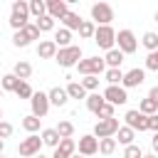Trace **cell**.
<instances>
[{"mask_svg":"<svg viewBox=\"0 0 158 158\" xmlns=\"http://www.w3.org/2000/svg\"><path fill=\"white\" fill-rule=\"evenodd\" d=\"M35 25H37V30H40V32H49V30H54V20H52L49 15H44V17H40V20H35Z\"/></svg>","mask_w":158,"mask_h":158,"instance_id":"36","label":"cell"},{"mask_svg":"<svg viewBox=\"0 0 158 158\" xmlns=\"http://www.w3.org/2000/svg\"><path fill=\"white\" fill-rule=\"evenodd\" d=\"M30 15H35L37 20L44 17V15H47V2H42V0H30Z\"/></svg>","mask_w":158,"mask_h":158,"instance_id":"28","label":"cell"},{"mask_svg":"<svg viewBox=\"0 0 158 158\" xmlns=\"http://www.w3.org/2000/svg\"><path fill=\"white\" fill-rule=\"evenodd\" d=\"M35 158H44V156H42V153H40V156H35Z\"/></svg>","mask_w":158,"mask_h":158,"instance_id":"50","label":"cell"},{"mask_svg":"<svg viewBox=\"0 0 158 158\" xmlns=\"http://www.w3.org/2000/svg\"><path fill=\"white\" fill-rule=\"evenodd\" d=\"M12 74H15L20 81H27V79L32 77V64H30V62H17L15 69H12Z\"/></svg>","mask_w":158,"mask_h":158,"instance_id":"21","label":"cell"},{"mask_svg":"<svg viewBox=\"0 0 158 158\" xmlns=\"http://www.w3.org/2000/svg\"><path fill=\"white\" fill-rule=\"evenodd\" d=\"M156 22H158V12H156Z\"/></svg>","mask_w":158,"mask_h":158,"instance_id":"53","label":"cell"},{"mask_svg":"<svg viewBox=\"0 0 158 158\" xmlns=\"http://www.w3.org/2000/svg\"><path fill=\"white\" fill-rule=\"evenodd\" d=\"M57 44H54V40H42L40 44H37V57H42V59H54L57 57Z\"/></svg>","mask_w":158,"mask_h":158,"instance_id":"16","label":"cell"},{"mask_svg":"<svg viewBox=\"0 0 158 158\" xmlns=\"http://www.w3.org/2000/svg\"><path fill=\"white\" fill-rule=\"evenodd\" d=\"M77 69L84 77H99L101 72H106V62H104V57H86L77 64Z\"/></svg>","mask_w":158,"mask_h":158,"instance_id":"3","label":"cell"},{"mask_svg":"<svg viewBox=\"0 0 158 158\" xmlns=\"http://www.w3.org/2000/svg\"><path fill=\"white\" fill-rule=\"evenodd\" d=\"M54 44H57L59 49H64V47H72V32H69L67 27L57 30V32H54Z\"/></svg>","mask_w":158,"mask_h":158,"instance_id":"20","label":"cell"},{"mask_svg":"<svg viewBox=\"0 0 158 158\" xmlns=\"http://www.w3.org/2000/svg\"><path fill=\"white\" fill-rule=\"evenodd\" d=\"M42 146H44V143H42V136L30 133L27 138H22V141H20L17 153H20V156H25V158H30V156H40V148H42Z\"/></svg>","mask_w":158,"mask_h":158,"instance_id":"8","label":"cell"},{"mask_svg":"<svg viewBox=\"0 0 158 158\" xmlns=\"http://www.w3.org/2000/svg\"><path fill=\"white\" fill-rule=\"evenodd\" d=\"M57 64L69 69V67H77L81 62V47L79 44H72V47H64V49H57Z\"/></svg>","mask_w":158,"mask_h":158,"instance_id":"2","label":"cell"},{"mask_svg":"<svg viewBox=\"0 0 158 158\" xmlns=\"http://www.w3.org/2000/svg\"><path fill=\"white\" fill-rule=\"evenodd\" d=\"M126 126L128 128H133V131H148V116H143L138 109H131V111H126Z\"/></svg>","mask_w":158,"mask_h":158,"instance_id":"11","label":"cell"},{"mask_svg":"<svg viewBox=\"0 0 158 158\" xmlns=\"http://www.w3.org/2000/svg\"><path fill=\"white\" fill-rule=\"evenodd\" d=\"M64 89H67L69 99H86V96H89V94H86V89L81 86V81H69Z\"/></svg>","mask_w":158,"mask_h":158,"instance_id":"22","label":"cell"},{"mask_svg":"<svg viewBox=\"0 0 158 158\" xmlns=\"http://www.w3.org/2000/svg\"><path fill=\"white\" fill-rule=\"evenodd\" d=\"M143 158H158V156H143Z\"/></svg>","mask_w":158,"mask_h":158,"instance_id":"49","label":"cell"},{"mask_svg":"<svg viewBox=\"0 0 158 158\" xmlns=\"http://www.w3.org/2000/svg\"><path fill=\"white\" fill-rule=\"evenodd\" d=\"M25 25H30V2L15 0L12 2V12H10V27L15 32H20Z\"/></svg>","mask_w":158,"mask_h":158,"instance_id":"1","label":"cell"},{"mask_svg":"<svg viewBox=\"0 0 158 158\" xmlns=\"http://www.w3.org/2000/svg\"><path fill=\"white\" fill-rule=\"evenodd\" d=\"M67 12H69L67 0H47V15H49L52 20H62Z\"/></svg>","mask_w":158,"mask_h":158,"instance_id":"14","label":"cell"},{"mask_svg":"<svg viewBox=\"0 0 158 158\" xmlns=\"http://www.w3.org/2000/svg\"><path fill=\"white\" fill-rule=\"evenodd\" d=\"M123 158H143V151H141L136 143H131V146L123 148Z\"/></svg>","mask_w":158,"mask_h":158,"instance_id":"40","label":"cell"},{"mask_svg":"<svg viewBox=\"0 0 158 158\" xmlns=\"http://www.w3.org/2000/svg\"><path fill=\"white\" fill-rule=\"evenodd\" d=\"M0 158H5V156H0Z\"/></svg>","mask_w":158,"mask_h":158,"instance_id":"54","label":"cell"},{"mask_svg":"<svg viewBox=\"0 0 158 158\" xmlns=\"http://www.w3.org/2000/svg\"><path fill=\"white\" fill-rule=\"evenodd\" d=\"M141 44H143L148 52H156V49H158V35H156V32H146L143 40H141Z\"/></svg>","mask_w":158,"mask_h":158,"instance_id":"34","label":"cell"},{"mask_svg":"<svg viewBox=\"0 0 158 158\" xmlns=\"http://www.w3.org/2000/svg\"><path fill=\"white\" fill-rule=\"evenodd\" d=\"M40 30H37V25L35 22H30V25H25L20 32H15V37H12V44L15 47H27L32 40H40Z\"/></svg>","mask_w":158,"mask_h":158,"instance_id":"5","label":"cell"},{"mask_svg":"<svg viewBox=\"0 0 158 158\" xmlns=\"http://www.w3.org/2000/svg\"><path fill=\"white\" fill-rule=\"evenodd\" d=\"M148 131H153V133H158V114H153V116H148Z\"/></svg>","mask_w":158,"mask_h":158,"instance_id":"43","label":"cell"},{"mask_svg":"<svg viewBox=\"0 0 158 158\" xmlns=\"http://www.w3.org/2000/svg\"><path fill=\"white\" fill-rule=\"evenodd\" d=\"M17 84H20V79H17L15 74H5V77L0 79V86H2V91H15V89H17Z\"/></svg>","mask_w":158,"mask_h":158,"instance_id":"33","label":"cell"},{"mask_svg":"<svg viewBox=\"0 0 158 158\" xmlns=\"http://www.w3.org/2000/svg\"><path fill=\"white\" fill-rule=\"evenodd\" d=\"M104 62H106V67H109V69H121V62H123V52H121L118 47H114V49H109V52H106Z\"/></svg>","mask_w":158,"mask_h":158,"instance_id":"18","label":"cell"},{"mask_svg":"<svg viewBox=\"0 0 158 158\" xmlns=\"http://www.w3.org/2000/svg\"><path fill=\"white\" fill-rule=\"evenodd\" d=\"M40 121H42V118H37V116L30 114V116L22 118V128H25L27 133H37V131H40Z\"/></svg>","mask_w":158,"mask_h":158,"instance_id":"30","label":"cell"},{"mask_svg":"<svg viewBox=\"0 0 158 158\" xmlns=\"http://www.w3.org/2000/svg\"><path fill=\"white\" fill-rule=\"evenodd\" d=\"M94 35H96V25H94L91 20H84L81 27H79V37H84V40H94Z\"/></svg>","mask_w":158,"mask_h":158,"instance_id":"29","label":"cell"},{"mask_svg":"<svg viewBox=\"0 0 158 158\" xmlns=\"http://www.w3.org/2000/svg\"><path fill=\"white\" fill-rule=\"evenodd\" d=\"M106 81H109V86H121L123 72L121 69H106Z\"/></svg>","mask_w":158,"mask_h":158,"instance_id":"32","label":"cell"},{"mask_svg":"<svg viewBox=\"0 0 158 158\" xmlns=\"http://www.w3.org/2000/svg\"><path fill=\"white\" fill-rule=\"evenodd\" d=\"M156 74H158V72H156Z\"/></svg>","mask_w":158,"mask_h":158,"instance_id":"55","label":"cell"},{"mask_svg":"<svg viewBox=\"0 0 158 158\" xmlns=\"http://www.w3.org/2000/svg\"><path fill=\"white\" fill-rule=\"evenodd\" d=\"M42 143H44V146H52V148H57V146L62 143V138H59L57 128H44V131H42Z\"/></svg>","mask_w":158,"mask_h":158,"instance_id":"24","label":"cell"},{"mask_svg":"<svg viewBox=\"0 0 158 158\" xmlns=\"http://www.w3.org/2000/svg\"><path fill=\"white\" fill-rule=\"evenodd\" d=\"M54 128H57L59 138H72V136H74V123H72V121H59Z\"/></svg>","mask_w":158,"mask_h":158,"instance_id":"31","label":"cell"},{"mask_svg":"<svg viewBox=\"0 0 158 158\" xmlns=\"http://www.w3.org/2000/svg\"><path fill=\"white\" fill-rule=\"evenodd\" d=\"M72 158H86V156H79V153H74V156H72Z\"/></svg>","mask_w":158,"mask_h":158,"instance_id":"48","label":"cell"},{"mask_svg":"<svg viewBox=\"0 0 158 158\" xmlns=\"http://www.w3.org/2000/svg\"><path fill=\"white\" fill-rule=\"evenodd\" d=\"M15 94H17L20 99H32V94H35V91H32V86H30L27 81H20V84H17V89H15Z\"/></svg>","mask_w":158,"mask_h":158,"instance_id":"37","label":"cell"},{"mask_svg":"<svg viewBox=\"0 0 158 158\" xmlns=\"http://www.w3.org/2000/svg\"><path fill=\"white\" fill-rule=\"evenodd\" d=\"M0 96H2V86H0Z\"/></svg>","mask_w":158,"mask_h":158,"instance_id":"52","label":"cell"},{"mask_svg":"<svg viewBox=\"0 0 158 158\" xmlns=\"http://www.w3.org/2000/svg\"><path fill=\"white\" fill-rule=\"evenodd\" d=\"M30 106H32V116L42 118V116H47V111H49L52 104H49V96L44 91H35L32 99H30Z\"/></svg>","mask_w":158,"mask_h":158,"instance_id":"10","label":"cell"},{"mask_svg":"<svg viewBox=\"0 0 158 158\" xmlns=\"http://www.w3.org/2000/svg\"><path fill=\"white\" fill-rule=\"evenodd\" d=\"M138 111H141L143 116H153V114H158V104H156L153 99H148V96H146V99L138 104Z\"/></svg>","mask_w":158,"mask_h":158,"instance_id":"27","label":"cell"},{"mask_svg":"<svg viewBox=\"0 0 158 158\" xmlns=\"http://www.w3.org/2000/svg\"><path fill=\"white\" fill-rule=\"evenodd\" d=\"M94 42L101 47V49H114L116 44V30L111 25H104V27H96V35H94Z\"/></svg>","mask_w":158,"mask_h":158,"instance_id":"6","label":"cell"},{"mask_svg":"<svg viewBox=\"0 0 158 158\" xmlns=\"http://www.w3.org/2000/svg\"><path fill=\"white\" fill-rule=\"evenodd\" d=\"M81 22H84V20H81V17L77 15V12H72V10H69V12H67V15L62 17V25H64V27H67L69 32H72V30H77V32H79Z\"/></svg>","mask_w":158,"mask_h":158,"instance_id":"19","label":"cell"},{"mask_svg":"<svg viewBox=\"0 0 158 158\" xmlns=\"http://www.w3.org/2000/svg\"><path fill=\"white\" fill-rule=\"evenodd\" d=\"M91 20L96 27H104V25H111L114 20V7L109 2H94L91 5Z\"/></svg>","mask_w":158,"mask_h":158,"instance_id":"4","label":"cell"},{"mask_svg":"<svg viewBox=\"0 0 158 158\" xmlns=\"http://www.w3.org/2000/svg\"><path fill=\"white\" fill-rule=\"evenodd\" d=\"M133 138H136V131H133V128H128V126H121V128H118V133H116V141H118V143H123V146H131V143H133Z\"/></svg>","mask_w":158,"mask_h":158,"instance_id":"25","label":"cell"},{"mask_svg":"<svg viewBox=\"0 0 158 158\" xmlns=\"http://www.w3.org/2000/svg\"><path fill=\"white\" fill-rule=\"evenodd\" d=\"M116 44H118V49L123 54H133L138 49V40H136V35L131 30H118L116 32Z\"/></svg>","mask_w":158,"mask_h":158,"instance_id":"9","label":"cell"},{"mask_svg":"<svg viewBox=\"0 0 158 158\" xmlns=\"http://www.w3.org/2000/svg\"><path fill=\"white\" fill-rule=\"evenodd\" d=\"M151 146H153V151H156V156H158V133L153 136V141H151Z\"/></svg>","mask_w":158,"mask_h":158,"instance_id":"45","label":"cell"},{"mask_svg":"<svg viewBox=\"0 0 158 158\" xmlns=\"http://www.w3.org/2000/svg\"><path fill=\"white\" fill-rule=\"evenodd\" d=\"M143 79H146V72L136 67V69H131V72H126V74H123L121 86H123V89H133V86H141V84H143Z\"/></svg>","mask_w":158,"mask_h":158,"instance_id":"15","label":"cell"},{"mask_svg":"<svg viewBox=\"0 0 158 158\" xmlns=\"http://www.w3.org/2000/svg\"><path fill=\"white\" fill-rule=\"evenodd\" d=\"M146 69L158 72V49H156V52H148V57H146Z\"/></svg>","mask_w":158,"mask_h":158,"instance_id":"41","label":"cell"},{"mask_svg":"<svg viewBox=\"0 0 158 158\" xmlns=\"http://www.w3.org/2000/svg\"><path fill=\"white\" fill-rule=\"evenodd\" d=\"M0 121H2V109H0Z\"/></svg>","mask_w":158,"mask_h":158,"instance_id":"51","label":"cell"},{"mask_svg":"<svg viewBox=\"0 0 158 158\" xmlns=\"http://www.w3.org/2000/svg\"><path fill=\"white\" fill-rule=\"evenodd\" d=\"M47 96H49V104H52V106H64V104L69 101V94H67L64 86H52V89L47 91Z\"/></svg>","mask_w":158,"mask_h":158,"instance_id":"17","label":"cell"},{"mask_svg":"<svg viewBox=\"0 0 158 158\" xmlns=\"http://www.w3.org/2000/svg\"><path fill=\"white\" fill-rule=\"evenodd\" d=\"M54 151H59L62 156H67V158H72L74 153H77V143H74V138H62V143L54 148Z\"/></svg>","mask_w":158,"mask_h":158,"instance_id":"26","label":"cell"},{"mask_svg":"<svg viewBox=\"0 0 158 158\" xmlns=\"http://www.w3.org/2000/svg\"><path fill=\"white\" fill-rule=\"evenodd\" d=\"M104 104H106V99H104V94H99V91H94V94L86 96V109H89L91 114H96Z\"/></svg>","mask_w":158,"mask_h":158,"instance_id":"23","label":"cell"},{"mask_svg":"<svg viewBox=\"0 0 158 158\" xmlns=\"http://www.w3.org/2000/svg\"><path fill=\"white\" fill-rule=\"evenodd\" d=\"M77 151H79V156H94V153H99V138L94 136V133H86V136H81L79 138V143H77Z\"/></svg>","mask_w":158,"mask_h":158,"instance_id":"12","label":"cell"},{"mask_svg":"<svg viewBox=\"0 0 158 158\" xmlns=\"http://www.w3.org/2000/svg\"><path fill=\"white\" fill-rule=\"evenodd\" d=\"M52 158H67V156H62L59 151H54V153H52Z\"/></svg>","mask_w":158,"mask_h":158,"instance_id":"46","label":"cell"},{"mask_svg":"<svg viewBox=\"0 0 158 158\" xmlns=\"http://www.w3.org/2000/svg\"><path fill=\"white\" fill-rule=\"evenodd\" d=\"M2 148H5V141L0 138V156H2Z\"/></svg>","mask_w":158,"mask_h":158,"instance_id":"47","label":"cell"},{"mask_svg":"<svg viewBox=\"0 0 158 158\" xmlns=\"http://www.w3.org/2000/svg\"><path fill=\"white\" fill-rule=\"evenodd\" d=\"M12 123H7V121H0V138H10L12 136Z\"/></svg>","mask_w":158,"mask_h":158,"instance_id":"42","label":"cell"},{"mask_svg":"<svg viewBox=\"0 0 158 158\" xmlns=\"http://www.w3.org/2000/svg\"><path fill=\"white\" fill-rule=\"evenodd\" d=\"M118 118L114 116V118H104V121H96V126H94V136L101 141V138H114L116 133H118Z\"/></svg>","mask_w":158,"mask_h":158,"instance_id":"7","label":"cell"},{"mask_svg":"<svg viewBox=\"0 0 158 158\" xmlns=\"http://www.w3.org/2000/svg\"><path fill=\"white\" fill-rule=\"evenodd\" d=\"M96 116H99V121H104V118H114V104H104L99 111H96Z\"/></svg>","mask_w":158,"mask_h":158,"instance_id":"39","label":"cell"},{"mask_svg":"<svg viewBox=\"0 0 158 158\" xmlns=\"http://www.w3.org/2000/svg\"><path fill=\"white\" fill-rule=\"evenodd\" d=\"M104 99H106L109 104H114V106H121V104L128 101V94H126L123 86H106V89H104Z\"/></svg>","mask_w":158,"mask_h":158,"instance_id":"13","label":"cell"},{"mask_svg":"<svg viewBox=\"0 0 158 158\" xmlns=\"http://www.w3.org/2000/svg\"><path fill=\"white\" fill-rule=\"evenodd\" d=\"M148 99H153V101L158 104V84H156V86H153V89L148 91Z\"/></svg>","mask_w":158,"mask_h":158,"instance_id":"44","label":"cell"},{"mask_svg":"<svg viewBox=\"0 0 158 158\" xmlns=\"http://www.w3.org/2000/svg\"><path fill=\"white\" fill-rule=\"evenodd\" d=\"M81 86L94 94V91L99 89V77H84V79H81Z\"/></svg>","mask_w":158,"mask_h":158,"instance_id":"38","label":"cell"},{"mask_svg":"<svg viewBox=\"0 0 158 158\" xmlns=\"http://www.w3.org/2000/svg\"><path fill=\"white\" fill-rule=\"evenodd\" d=\"M114 151H116V138H101V141H99V153L111 156Z\"/></svg>","mask_w":158,"mask_h":158,"instance_id":"35","label":"cell"}]
</instances>
